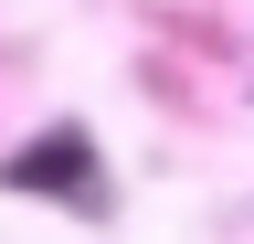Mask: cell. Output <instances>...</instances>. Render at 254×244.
<instances>
[{"instance_id": "cell-1", "label": "cell", "mask_w": 254, "mask_h": 244, "mask_svg": "<svg viewBox=\"0 0 254 244\" xmlns=\"http://www.w3.org/2000/svg\"><path fill=\"white\" fill-rule=\"evenodd\" d=\"M11 180H74V191H95V170H85V149H74V138H64V149H32Z\"/></svg>"}]
</instances>
